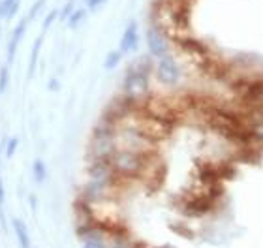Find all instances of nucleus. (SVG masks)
<instances>
[{
  "label": "nucleus",
  "instance_id": "18",
  "mask_svg": "<svg viewBox=\"0 0 263 248\" xmlns=\"http://www.w3.org/2000/svg\"><path fill=\"white\" fill-rule=\"evenodd\" d=\"M4 203V186H2V181H0V207Z\"/></svg>",
  "mask_w": 263,
  "mask_h": 248
},
{
  "label": "nucleus",
  "instance_id": "12",
  "mask_svg": "<svg viewBox=\"0 0 263 248\" xmlns=\"http://www.w3.org/2000/svg\"><path fill=\"white\" fill-rule=\"evenodd\" d=\"M8 87V68H0V92H4Z\"/></svg>",
  "mask_w": 263,
  "mask_h": 248
},
{
  "label": "nucleus",
  "instance_id": "8",
  "mask_svg": "<svg viewBox=\"0 0 263 248\" xmlns=\"http://www.w3.org/2000/svg\"><path fill=\"white\" fill-rule=\"evenodd\" d=\"M32 171H34V179L36 182H44L45 177H47V169H45V164L42 160H36L32 165Z\"/></svg>",
  "mask_w": 263,
  "mask_h": 248
},
{
  "label": "nucleus",
  "instance_id": "16",
  "mask_svg": "<svg viewBox=\"0 0 263 248\" xmlns=\"http://www.w3.org/2000/svg\"><path fill=\"white\" fill-rule=\"evenodd\" d=\"M105 2H107V0H88L87 8H88V10H98L100 6L105 4Z\"/></svg>",
  "mask_w": 263,
  "mask_h": 248
},
{
  "label": "nucleus",
  "instance_id": "13",
  "mask_svg": "<svg viewBox=\"0 0 263 248\" xmlns=\"http://www.w3.org/2000/svg\"><path fill=\"white\" fill-rule=\"evenodd\" d=\"M44 4H45V0H36V4L32 6V8H30V11H28V19H32L34 15H36V13H38L40 10H42V8H44Z\"/></svg>",
  "mask_w": 263,
  "mask_h": 248
},
{
  "label": "nucleus",
  "instance_id": "2",
  "mask_svg": "<svg viewBox=\"0 0 263 248\" xmlns=\"http://www.w3.org/2000/svg\"><path fill=\"white\" fill-rule=\"evenodd\" d=\"M156 75H158V81L167 85V87H173V85L181 81V66L173 59V55L158 59V62H156Z\"/></svg>",
  "mask_w": 263,
  "mask_h": 248
},
{
  "label": "nucleus",
  "instance_id": "11",
  "mask_svg": "<svg viewBox=\"0 0 263 248\" xmlns=\"http://www.w3.org/2000/svg\"><path fill=\"white\" fill-rule=\"evenodd\" d=\"M73 0H70V2H68V4H66V8H62V11H59V15H61V19L62 21H68V19H70V15L71 13H73Z\"/></svg>",
  "mask_w": 263,
  "mask_h": 248
},
{
  "label": "nucleus",
  "instance_id": "1",
  "mask_svg": "<svg viewBox=\"0 0 263 248\" xmlns=\"http://www.w3.org/2000/svg\"><path fill=\"white\" fill-rule=\"evenodd\" d=\"M145 40H147V47H148V53L154 56V59H164V56L171 55V45H173V42H171V38L167 36V34L162 30L160 27H156V25H148L147 32H145Z\"/></svg>",
  "mask_w": 263,
  "mask_h": 248
},
{
  "label": "nucleus",
  "instance_id": "10",
  "mask_svg": "<svg viewBox=\"0 0 263 248\" xmlns=\"http://www.w3.org/2000/svg\"><path fill=\"white\" fill-rule=\"evenodd\" d=\"M122 59V51H109L107 56H105V68H115Z\"/></svg>",
  "mask_w": 263,
  "mask_h": 248
},
{
  "label": "nucleus",
  "instance_id": "3",
  "mask_svg": "<svg viewBox=\"0 0 263 248\" xmlns=\"http://www.w3.org/2000/svg\"><path fill=\"white\" fill-rule=\"evenodd\" d=\"M137 45H139V28H137V23L132 21L128 23V27L124 28L121 38V44H119V51L122 53H130V51H136Z\"/></svg>",
  "mask_w": 263,
  "mask_h": 248
},
{
  "label": "nucleus",
  "instance_id": "5",
  "mask_svg": "<svg viewBox=\"0 0 263 248\" xmlns=\"http://www.w3.org/2000/svg\"><path fill=\"white\" fill-rule=\"evenodd\" d=\"M19 6H21V0H0V19L2 17L11 19L19 11Z\"/></svg>",
  "mask_w": 263,
  "mask_h": 248
},
{
  "label": "nucleus",
  "instance_id": "6",
  "mask_svg": "<svg viewBox=\"0 0 263 248\" xmlns=\"http://www.w3.org/2000/svg\"><path fill=\"white\" fill-rule=\"evenodd\" d=\"M13 227H15V235L21 243V248H30V237H28L27 226L21 220H13Z\"/></svg>",
  "mask_w": 263,
  "mask_h": 248
},
{
  "label": "nucleus",
  "instance_id": "17",
  "mask_svg": "<svg viewBox=\"0 0 263 248\" xmlns=\"http://www.w3.org/2000/svg\"><path fill=\"white\" fill-rule=\"evenodd\" d=\"M83 248H105V246L100 243V241H94V239H92V241H87Z\"/></svg>",
  "mask_w": 263,
  "mask_h": 248
},
{
  "label": "nucleus",
  "instance_id": "20",
  "mask_svg": "<svg viewBox=\"0 0 263 248\" xmlns=\"http://www.w3.org/2000/svg\"><path fill=\"white\" fill-rule=\"evenodd\" d=\"M85 2H88V0H85Z\"/></svg>",
  "mask_w": 263,
  "mask_h": 248
},
{
  "label": "nucleus",
  "instance_id": "7",
  "mask_svg": "<svg viewBox=\"0 0 263 248\" xmlns=\"http://www.w3.org/2000/svg\"><path fill=\"white\" fill-rule=\"evenodd\" d=\"M42 44H44V34H42V36L34 42V49H32V53H30V66H28V75H30V78H32L34 68H36V62H38L40 51H42Z\"/></svg>",
  "mask_w": 263,
  "mask_h": 248
},
{
  "label": "nucleus",
  "instance_id": "19",
  "mask_svg": "<svg viewBox=\"0 0 263 248\" xmlns=\"http://www.w3.org/2000/svg\"><path fill=\"white\" fill-rule=\"evenodd\" d=\"M154 2H158V0H154Z\"/></svg>",
  "mask_w": 263,
  "mask_h": 248
},
{
  "label": "nucleus",
  "instance_id": "4",
  "mask_svg": "<svg viewBox=\"0 0 263 248\" xmlns=\"http://www.w3.org/2000/svg\"><path fill=\"white\" fill-rule=\"evenodd\" d=\"M27 25H28V17H25V19H21V23L15 27L13 34H11L10 44H8V62H13V59H15V51H17V47H19V42H21L23 36H25Z\"/></svg>",
  "mask_w": 263,
  "mask_h": 248
},
{
  "label": "nucleus",
  "instance_id": "9",
  "mask_svg": "<svg viewBox=\"0 0 263 248\" xmlns=\"http://www.w3.org/2000/svg\"><path fill=\"white\" fill-rule=\"evenodd\" d=\"M85 17H87V11H85V10H76L70 15V19H68V27L77 28L83 21H85Z\"/></svg>",
  "mask_w": 263,
  "mask_h": 248
},
{
  "label": "nucleus",
  "instance_id": "14",
  "mask_svg": "<svg viewBox=\"0 0 263 248\" xmlns=\"http://www.w3.org/2000/svg\"><path fill=\"white\" fill-rule=\"evenodd\" d=\"M17 145H19V139H17V138H11L10 143H8V149H6V155H8V156H13V152H15V149H17Z\"/></svg>",
  "mask_w": 263,
  "mask_h": 248
},
{
  "label": "nucleus",
  "instance_id": "15",
  "mask_svg": "<svg viewBox=\"0 0 263 248\" xmlns=\"http://www.w3.org/2000/svg\"><path fill=\"white\" fill-rule=\"evenodd\" d=\"M57 17H59V11H57V10H55V11H51L49 15H47V19L44 21V30H45L47 27H51V25H53V21H55Z\"/></svg>",
  "mask_w": 263,
  "mask_h": 248
}]
</instances>
